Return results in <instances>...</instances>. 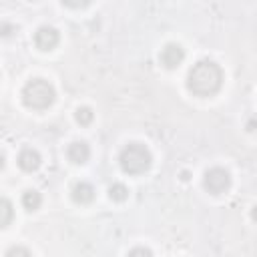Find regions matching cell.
<instances>
[{"instance_id": "2e32d148", "label": "cell", "mask_w": 257, "mask_h": 257, "mask_svg": "<svg viewBox=\"0 0 257 257\" xmlns=\"http://www.w3.org/2000/svg\"><path fill=\"white\" fill-rule=\"evenodd\" d=\"M2 167H4V155L0 153V169H2Z\"/></svg>"}, {"instance_id": "7a4b0ae2", "label": "cell", "mask_w": 257, "mask_h": 257, "mask_svg": "<svg viewBox=\"0 0 257 257\" xmlns=\"http://www.w3.org/2000/svg\"><path fill=\"white\" fill-rule=\"evenodd\" d=\"M54 98H56L54 86L44 78H32L22 88V100L28 108H36V110L48 108L54 102Z\"/></svg>"}, {"instance_id": "6da1fadb", "label": "cell", "mask_w": 257, "mask_h": 257, "mask_svg": "<svg viewBox=\"0 0 257 257\" xmlns=\"http://www.w3.org/2000/svg\"><path fill=\"white\" fill-rule=\"evenodd\" d=\"M223 84V70L213 60H199L187 74V88L197 96H213Z\"/></svg>"}, {"instance_id": "5bb4252c", "label": "cell", "mask_w": 257, "mask_h": 257, "mask_svg": "<svg viewBox=\"0 0 257 257\" xmlns=\"http://www.w3.org/2000/svg\"><path fill=\"white\" fill-rule=\"evenodd\" d=\"M6 257H32V255H30V251H28L26 247L14 245V247H10V249L6 251Z\"/></svg>"}, {"instance_id": "4fadbf2b", "label": "cell", "mask_w": 257, "mask_h": 257, "mask_svg": "<svg viewBox=\"0 0 257 257\" xmlns=\"http://www.w3.org/2000/svg\"><path fill=\"white\" fill-rule=\"evenodd\" d=\"M76 120H78L80 124H90V122H92V110H90L88 106H80V108L76 110Z\"/></svg>"}, {"instance_id": "9c48e42d", "label": "cell", "mask_w": 257, "mask_h": 257, "mask_svg": "<svg viewBox=\"0 0 257 257\" xmlns=\"http://www.w3.org/2000/svg\"><path fill=\"white\" fill-rule=\"evenodd\" d=\"M92 199H94V187H92L90 183L80 181V183H76V185L72 187V201H74V203L86 205V203H90Z\"/></svg>"}, {"instance_id": "52a82bcc", "label": "cell", "mask_w": 257, "mask_h": 257, "mask_svg": "<svg viewBox=\"0 0 257 257\" xmlns=\"http://www.w3.org/2000/svg\"><path fill=\"white\" fill-rule=\"evenodd\" d=\"M66 157H68V161H72L74 165H82V163L88 161V157H90V149H88V145H86L84 141H76V143L68 145V149H66Z\"/></svg>"}, {"instance_id": "9a60e30c", "label": "cell", "mask_w": 257, "mask_h": 257, "mask_svg": "<svg viewBox=\"0 0 257 257\" xmlns=\"http://www.w3.org/2000/svg\"><path fill=\"white\" fill-rule=\"evenodd\" d=\"M126 257H153V253H151V249H147V247H135V249L128 251Z\"/></svg>"}, {"instance_id": "7c38bea8", "label": "cell", "mask_w": 257, "mask_h": 257, "mask_svg": "<svg viewBox=\"0 0 257 257\" xmlns=\"http://www.w3.org/2000/svg\"><path fill=\"white\" fill-rule=\"evenodd\" d=\"M108 197H110L112 201H124V199L128 197V189H126L122 183H114V185H110V189H108Z\"/></svg>"}, {"instance_id": "8fae6325", "label": "cell", "mask_w": 257, "mask_h": 257, "mask_svg": "<svg viewBox=\"0 0 257 257\" xmlns=\"http://www.w3.org/2000/svg\"><path fill=\"white\" fill-rule=\"evenodd\" d=\"M14 217V209L12 203L6 197H0V227H6Z\"/></svg>"}, {"instance_id": "8992f818", "label": "cell", "mask_w": 257, "mask_h": 257, "mask_svg": "<svg viewBox=\"0 0 257 257\" xmlns=\"http://www.w3.org/2000/svg\"><path fill=\"white\" fill-rule=\"evenodd\" d=\"M185 58V50L181 44H175V42H169L163 50H161V64L165 68H177Z\"/></svg>"}, {"instance_id": "30bf717a", "label": "cell", "mask_w": 257, "mask_h": 257, "mask_svg": "<svg viewBox=\"0 0 257 257\" xmlns=\"http://www.w3.org/2000/svg\"><path fill=\"white\" fill-rule=\"evenodd\" d=\"M40 203H42V197H40V193L38 191H24V195H22V205H24V209L26 211H36L38 207H40Z\"/></svg>"}, {"instance_id": "3957f363", "label": "cell", "mask_w": 257, "mask_h": 257, "mask_svg": "<svg viewBox=\"0 0 257 257\" xmlns=\"http://www.w3.org/2000/svg\"><path fill=\"white\" fill-rule=\"evenodd\" d=\"M118 163H120V167H122L124 173H128V175H141V173H145L151 167L153 157H151V151L143 143H128L120 151Z\"/></svg>"}, {"instance_id": "5b68a950", "label": "cell", "mask_w": 257, "mask_h": 257, "mask_svg": "<svg viewBox=\"0 0 257 257\" xmlns=\"http://www.w3.org/2000/svg\"><path fill=\"white\" fill-rule=\"evenodd\" d=\"M58 30L52 28V26H40L36 32H34V44L40 48V50H52L56 44H58Z\"/></svg>"}, {"instance_id": "277c9868", "label": "cell", "mask_w": 257, "mask_h": 257, "mask_svg": "<svg viewBox=\"0 0 257 257\" xmlns=\"http://www.w3.org/2000/svg\"><path fill=\"white\" fill-rule=\"evenodd\" d=\"M203 185H205V189H207L211 195H221V193H225V191L229 189V185H231V175H229L225 169H221V167H213V169H209V171L205 173Z\"/></svg>"}, {"instance_id": "ba28073f", "label": "cell", "mask_w": 257, "mask_h": 257, "mask_svg": "<svg viewBox=\"0 0 257 257\" xmlns=\"http://www.w3.org/2000/svg\"><path fill=\"white\" fill-rule=\"evenodd\" d=\"M18 167L26 173H32L40 167V155L34 149H22L18 155Z\"/></svg>"}]
</instances>
